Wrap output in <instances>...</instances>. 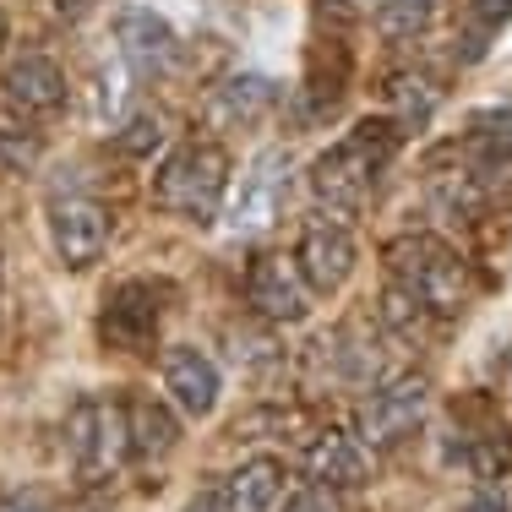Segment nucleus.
Here are the masks:
<instances>
[{
	"instance_id": "nucleus-1",
	"label": "nucleus",
	"mask_w": 512,
	"mask_h": 512,
	"mask_svg": "<svg viewBox=\"0 0 512 512\" xmlns=\"http://www.w3.org/2000/svg\"><path fill=\"white\" fill-rule=\"evenodd\" d=\"M387 267H393V289L414 300L431 322H453L474 300V267L436 235H398L387 246Z\"/></svg>"
},
{
	"instance_id": "nucleus-2",
	"label": "nucleus",
	"mask_w": 512,
	"mask_h": 512,
	"mask_svg": "<svg viewBox=\"0 0 512 512\" xmlns=\"http://www.w3.org/2000/svg\"><path fill=\"white\" fill-rule=\"evenodd\" d=\"M404 131L393 126V115H371L360 120L349 137H338L333 148L311 164V191L316 202H327L333 213H355V207L371 202V191L382 186L387 158L398 153Z\"/></svg>"
},
{
	"instance_id": "nucleus-3",
	"label": "nucleus",
	"mask_w": 512,
	"mask_h": 512,
	"mask_svg": "<svg viewBox=\"0 0 512 512\" xmlns=\"http://www.w3.org/2000/svg\"><path fill=\"white\" fill-rule=\"evenodd\" d=\"M229 191V153L213 137H186L153 175V202L186 224H213Z\"/></svg>"
},
{
	"instance_id": "nucleus-4",
	"label": "nucleus",
	"mask_w": 512,
	"mask_h": 512,
	"mask_svg": "<svg viewBox=\"0 0 512 512\" xmlns=\"http://www.w3.org/2000/svg\"><path fill=\"white\" fill-rule=\"evenodd\" d=\"M169 300H175V284H158V278H126V284H115L99 311L104 349L148 360L158 349V333H164Z\"/></svg>"
},
{
	"instance_id": "nucleus-5",
	"label": "nucleus",
	"mask_w": 512,
	"mask_h": 512,
	"mask_svg": "<svg viewBox=\"0 0 512 512\" xmlns=\"http://www.w3.org/2000/svg\"><path fill=\"white\" fill-rule=\"evenodd\" d=\"M66 453H71V469L88 485L109 480V474L131 458L126 404H120V398H82V404L66 414Z\"/></svg>"
},
{
	"instance_id": "nucleus-6",
	"label": "nucleus",
	"mask_w": 512,
	"mask_h": 512,
	"mask_svg": "<svg viewBox=\"0 0 512 512\" xmlns=\"http://www.w3.org/2000/svg\"><path fill=\"white\" fill-rule=\"evenodd\" d=\"M425 409H431V382L420 371L387 376L365 393L360 404V447H376V453H393L404 447L414 431H420Z\"/></svg>"
},
{
	"instance_id": "nucleus-7",
	"label": "nucleus",
	"mask_w": 512,
	"mask_h": 512,
	"mask_svg": "<svg viewBox=\"0 0 512 512\" xmlns=\"http://www.w3.org/2000/svg\"><path fill=\"white\" fill-rule=\"evenodd\" d=\"M289 175H295V153L289 148H267L256 158L246 169V180H240L235 202H229V235H240V240L267 235L289 202Z\"/></svg>"
},
{
	"instance_id": "nucleus-8",
	"label": "nucleus",
	"mask_w": 512,
	"mask_h": 512,
	"mask_svg": "<svg viewBox=\"0 0 512 512\" xmlns=\"http://www.w3.org/2000/svg\"><path fill=\"white\" fill-rule=\"evenodd\" d=\"M355 235H349L344 218H327V213H311L306 229H300V251H295V273L300 284L316 289V295H338V289L355 278Z\"/></svg>"
},
{
	"instance_id": "nucleus-9",
	"label": "nucleus",
	"mask_w": 512,
	"mask_h": 512,
	"mask_svg": "<svg viewBox=\"0 0 512 512\" xmlns=\"http://www.w3.org/2000/svg\"><path fill=\"white\" fill-rule=\"evenodd\" d=\"M50 240L71 273H88L109 246V213L82 191H60V197H50Z\"/></svg>"
},
{
	"instance_id": "nucleus-10",
	"label": "nucleus",
	"mask_w": 512,
	"mask_h": 512,
	"mask_svg": "<svg viewBox=\"0 0 512 512\" xmlns=\"http://www.w3.org/2000/svg\"><path fill=\"white\" fill-rule=\"evenodd\" d=\"M115 50L126 71H142V77H169L180 66V39L158 11L148 6H120L115 11Z\"/></svg>"
},
{
	"instance_id": "nucleus-11",
	"label": "nucleus",
	"mask_w": 512,
	"mask_h": 512,
	"mask_svg": "<svg viewBox=\"0 0 512 512\" xmlns=\"http://www.w3.org/2000/svg\"><path fill=\"white\" fill-rule=\"evenodd\" d=\"M246 300H251L256 316H267V322H306V311H311V289L300 284L295 262L278 256V251L256 256V267L246 278Z\"/></svg>"
},
{
	"instance_id": "nucleus-12",
	"label": "nucleus",
	"mask_w": 512,
	"mask_h": 512,
	"mask_svg": "<svg viewBox=\"0 0 512 512\" xmlns=\"http://www.w3.org/2000/svg\"><path fill=\"white\" fill-rule=\"evenodd\" d=\"M164 387H169V398H175L191 420L213 414L218 398H224V376H218V365L207 360L197 344H180V349H169V355H164Z\"/></svg>"
},
{
	"instance_id": "nucleus-13",
	"label": "nucleus",
	"mask_w": 512,
	"mask_h": 512,
	"mask_svg": "<svg viewBox=\"0 0 512 512\" xmlns=\"http://www.w3.org/2000/svg\"><path fill=\"white\" fill-rule=\"evenodd\" d=\"M0 88H6L11 109H22V115H55V109H66V71L50 55H17L6 66V77H0Z\"/></svg>"
},
{
	"instance_id": "nucleus-14",
	"label": "nucleus",
	"mask_w": 512,
	"mask_h": 512,
	"mask_svg": "<svg viewBox=\"0 0 512 512\" xmlns=\"http://www.w3.org/2000/svg\"><path fill=\"white\" fill-rule=\"evenodd\" d=\"M306 474L322 485V491H355V485H365V474H371V458H365L360 436L322 431L306 447Z\"/></svg>"
},
{
	"instance_id": "nucleus-15",
	"label": "nucleus",
	"mask_w": 512,
	"mask_h": 512,
	"mask_svg": "<svg viewBox=\"0 0 512 512\" xmlns=\"http://www.w3.org/2000/svg\"><path fill=\"white\" fill-rule=\"evenodd\" d=\"M311 71H306V99H311V115H327V109H338L349 88V39L344 28H333V39L322 33V22H316L311 33Z\"/></svg>"
},
{
	"instance_id": "nucleus-16",
	"label": "nucleus",
	"mask_w": 512,
	"mask_h": 512,
	"mask_svg": "<svg viewBox=\"0 0 512 512\" xmlns=\"http://www.w3.org/2000/svg\"><path fill=\"white\" fill-rule=\"evenodd\" d=\"M284 496V463L278 458H246L240 469H229V480L213 491L218 512H267Z\"/></svg>"
},
{
	"instance_id": "nucleus-17",
	"label": "nucleus",
	"mask_w": 512,
	"mask_h": 512,
	"mask_svg": "<svg viewBox=\"0 0 512 512\" xmlns=\"http://www.w3.org/2000/svg\"><path fill=\"white\" fill-rule=\"evenodd\" d=\"M273 104H278V88L267 77H224L207 99V115L218 126H256Z\"/></svg>"
},
{
	"instance_id": "nucleus-18",
	"label": "nucleus",
	"mask_w": 512,
	"mask_h": 512,
	"mask_svg": "<svg viewBox=\"0 0 512 512\" xmlns=\"http://www.w3.org/2000/svg\"><path fill=\"white\" fill-rule=\"evenodd\" d=\"M316 365L333 371L338 382H371L382 355H376L371 333H360V327H338V333H327L322 344H316Z\"/></svg>"
},
{
	"instance_id": "nucleus-19",
	"label": "nucleus",
	"mask_w": 512,
	"mask_h": 512,
	"mask_svg": "<svg viewBox=\"0 0 512 512\" xmlns=\"http://www.w3.org/2000/svg\"><path fill=\"white\" fill-rule=\"evenodd\" d=\"M126 442H131V453L148 458V463L169 458L180 442V420L158 404V398H131L126 404Z\"/></svg>"
},
{
	"instance_id": "nucleus-20",
	"label": "nucleus",
	"mask_w": 512,
	"mask_h": 512,
	"mask_svg": "<svg viewBox=\"0 0 512 512\" xmlns=\"http://www.w3.org/2000/svg\"><path fill=\"white\" fill-rule=\"evenodd\" d=\"M512 22V0H463V33H458V60H480L491 39Z\"/></svg>"
},
{
	"instance_id": "nucleus-21",
	"label": "nucleus",
	"mask_w": 512,
	"mask_h": 512,
	"mask_svg": "<svg viewBox=\"0 0 512 512\" xmlns=\"http://www.w3.org/2000/svg\"><path fill=\"white\" fill-rule=\"evenodd\" d=\"M436 82L431 77H393V109H398V120L393 126L398 131H414V126H425L431 120V109H436Z\"/></svg>"
},
{
	"instance_id": "nucleus-22",
	"label": "nucleus",
	"mask_w": 512,
	"mask_h": 512,
	"mask_svg": "<svg viewBox=\"0 0 512 512\" xmlns=\"http://www.w3.org/2000/svg\"><path fill=\"white\" fill-rule=\"evenodd\" d=\"M436 17V0H382L376 6V28L387 33V39H414V33H425Z\"/></svg>"
},
{
	"instance_id": "nucleus-23",
	"label": "nucleus",
	"mask_w": 512,
	"mask_h": 512,
	"mask_svg": "<svg viewBox=\"0 0 512 512\" xmlns=\"http://www.w3.org/2000/svg\"><path fill=\"white\" fill-rule=\"evenodd\" d=\"M382 327H387V333H398L404 344H425V333H431V316L414 306V300H404L398 289H387V295H382Z\"/></svg>"
},
{
	"instance_id": "nucleus-24",
	"label": "nucleus",
	"mask_w": 512,
	"mask_h": 512,
	"mask_svg": "<svg viewBox=\"0 0 512 512\" xmlns=\"http://www.w3.org/2000/svg\"><path fill=\"white\" fill-rule=\"evenodd\" d=\"M158 115H137V120H126V126H120V153H131V158H142V153H153L158 148Z\"/></svg>"
},
{
	"instance_id": "nucleus-25",
	"label": "nucleus",
	"mask_w": 512,
	"mask_h": 512,
	"mask_svg": "<svg viewBox=\"0 0 512 512\" xmlns=\"http://www.w3.org/2000/svg\"><path fill=\"white\" fill-rule=\"evenodd\" d=\"M0 158H6L11 169H28L33 158H39V137H28V131H6V126H0Z\"/></svg>"
},
{
	"instance_id": "nucleus-26",
	"label": "nucleus",
	"mask_w": 512,
	"mask_h": 512,
	"mask_svg": "<svg viewBox=\"0 0 512 512\" xmlns=\"http://www.w3.org/2000/svg\"><path fill=\"white\" fill-rule=\"evenodd\" d=\"M0 512H60L44 491H11V496H0Z\"/></svg>"
},
{
	"instance_id": "nucleus-27",
	"label": "nucleus",
	"mask_w": 512,
	"mask_h": 512,
	"mask_svg": "<svg viewBox=\"0 0 512 512\" xmlns=\"http://www.w3.org/2000/svg\"><path fill=\"white\" fill-rule=\"evenodd\" d=\"M284 512H338V507H333V496H327V491H295L284 502Z\"/></svg>"
},
{
	"instance_id": "nucleus-28",
	"label": "nucleus",
	"mask_w": 512,
	"mask_h": 512,
	"mask_svg": "<svg viewBox=\"0 0 512 512\" xmlns=\"http://www.w3.org/2000/svg\"><path fill=\"white\" fill-rule=\"evenodd\" d=\"M463 512H507V496L496 491V485H480V491L463 502Z\"/></svg>"
},
{
	"instance_id": "nucleus-29",
	"label": "nucleus",
	"mask_w": 512,
	"mask_h": 512,
	"mask_svg": "<svg viewBox=\"0 0 512 512\" xmlns=\"http://www.w3.org/2000/svg\"><path fill=\"white\" fill-rule=\"evenodd\" d=\"M186 512H218V502H213V496H191Z\"/></svg>"
},
{
	"instance_id": "nucleus-30",
	"label": "nucleus",
	"mask_w": 512,
	"mask_h": 512,
	"mask_svg": "<svg viewBox=\"0 0 512 512\" xmlns=\"http://www.w3.org/2000/svg\"><path fill=\"white\" fill-rule=\"evenodd\" d=\"M502 376H507V387H512V344L502 349Z\"/></svg>"
},
{
	"instance_id": "nucleus-31",
	"label": "nucleus",
	"mask_w": 512,
	"mask_h": 512,
	"mask_svg": "<svg viewBox=\"0 0 512 512\" xmlns=\"http://www.w3.org/2000/svg\"><path fill=\"white\" fill-rule=\"evenodd\" d=\"M6 28H11V22H6V11H0V44H6Z\"/></svg>"
}]
</instances>
